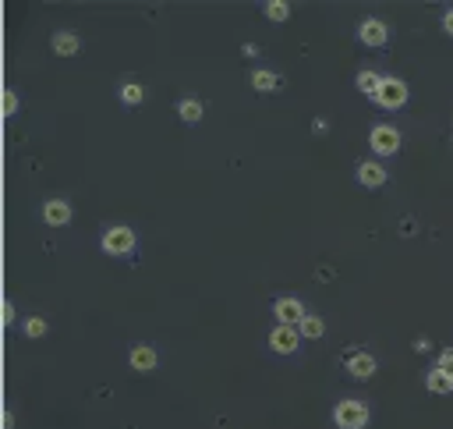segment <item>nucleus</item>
<instances>
[{
	"mask_svg": "<svg viewBox=\"0 0 453 429\" xmlns=\"http://www.w3.org/2000/svg\"><path fill=\"white\" fill-rule=\"evenodd\" d=\"M333 422L340 429H365L368 426V405H361V401H340L333 408Z\"/></svg>",
	"mask_w": 453,
	"mask_h": 429,
	"instance_id": "f257e3e1",
	"label": "nucleus"
},
{
	"mask_svg": "<svg viewBox=\"0 0 453 429\" xmlns=\"http://www.w3.org/2000/svg\"><path fill=\"white\" fill-rule=\"evenodd\" d=\"M131 248H135V231L131 227H110V231L103 235V252L107 256H128Z\"/></svg>",
	"mask_w": 453,
	"mask_h": 429,
	"instance_id": "f03ea898",
	"label": "nucleus"
},
{
	"mask_svg": "<svg viewBox=\"0 0 453 429\" xmlns=\"http://www.w3.org/2000/svg\"><path fill=\"white\" fill-rule=\"evenodd\" d=\"M375 103H379V107H386V110H393V107H404V103H408V86L400 82V79H383L379 92H375Z\"/></svg>",
	"mask_w": 453,
	"mask_h": 429,
	"instance_id": "7ed1b4c3",
	"label": "nucleus"
},
{
	"mask_svg": "<svg viewBox=\"0 0 453 429\" xmlns=\"http://www.w3.org/2000/svg\"><path fill=\"white\" fill-rule=\"evenodd\" d=\"M368 142H372V149H375L379 157H393L397 149H400V135H397V128H390V124H379V128H372Z\"/></svg>",
	"mask_w": 453,
	"mask_h": 429,
	"instance_id": "20e7f679",
	"label": "nucleus"
},
{
	"mask_svg": "<svg viewBox=\"0 0 453 429\" xmlns=\"http://www.w3.org/2000/svg\"><path fill=\"white\" fill-rule=\"evenodd\" d=\"M297 341H301L297 326H284V323L269 334V348L280 351V355H291V351H297Z\"/></svg>",
	"mask_w": 453,
	"mask_h": 429,
	"instance_id": "39448f33",
	"label": "nucleus"
},
{
	"mask_svg": "<svg viewBox=\"0 0 453 429\" xmlns=\"http://www.w3.org/2000/svg\"><path fill=\"white\" fill-rule=\"evenodd\" d=\"M276 319H280L284 326H297L301 319H305L308 312H305V306H301V301L297 298H280V301H276Z\"/></svg>",
	"mask_w": 453,
	"mask_h": 429,
	"instance_id": "423d86ee",
	"label": "nucleus"
},
{
	"mask_svg": "<svg viewBox=\"0 0 453 429\" xmlns=\"http://www.w3.org/2000/svg\"><path fill=\"white\" fill-rule=\"evenodd\" d=\"M347 372L355 376V380H368V376H375V359L368 351H355V355L347 359Z\"/></svg>",
	"mask_w": 453,
	"mask_h": 429,
	"instance_id": "0eeeda50",
	"label": "nucleus"
},
{
	"mask_svg": "<svg viewBox=\"0 0 453 429\" xmlns=\"http://www.w3.org/2000/svg\"><path fill=\"white\" fill-rule=\"evenodd\" d=\"M43 220H46L50 227H64V223L71 220V206L64 203V199H50V203L43 206Z\"/></svg>",
	"mask_w": 453,
	"mask_h": 429,
	"instance_id": "6e6552de",
	"label": "nucleus"
},
{
	"mask_svg": "<svg viewBox=\"0 0 453 429\" xmlns=\"http://www.w3.org/2000/svg\"><path fill=\"white\" fill-rule=\"evenodd\" d=\"M358 36H361V43H368V46H383L390 32H386V25H383L379 18H368V21H361Z\"/></svg>",
	"mask_w": 453,
	"mask_h": 429,
	"instance_id": "1a4fd4ad",
	"label": "nucleus"
},
{
	"mask_svg": "<svg viewBox=\"0 0 453 429\" xmlns=\"http://www.w3.org/2000/svg\"><path fill=\"white\" fill-rule=\"evenodd\" d=\"M425 387H429L432 394H450V390H453V376H450V372H443V369L436 366V369L425 372Z\"/></svg>",
	"mask_w": 453,
	"mask_h": 429,
	"instance_id": "9d476101",
	"label": "nucleus"
},
{
	"mask_svg": "<svg viewBox=\"0 0 453 429\" xmlns=\"http://www.w3.org/2000/svg\"><path fill=\"white\" fill-rule=\"evenodd\" d=\"M131 369H138V372L156 369V351L149 348V344H138V348H131Z\"/></svg>",
	"mask_w": 453,
	"mask_h": 429,
	"instance_id": "9b49d317",
	"label": "nucleus"
},
{
	"mask_svg": "<svg viewBox=\"0 0 453 429\" xmlns=\"http://www.w3.org/2000/svg\"><path fill=\"white\" fill-rule=\"evenodd\" d=\"M358 181H361L365 188H379V185L386 181V170H383L379 163H361V167H358Z\"/></svg>",
	"mask_w": 453,
	"mask_h": 429,
	"instance_id": "f8f14e48",
	"label": "nucleus"
},
{
	"mask_svg": "<svg viewBox=\"0 0 453 429\" xmlns=\"http://www.w3.org/2000/svg\"><path fill=\"white\" fill-rule=\"evenodd\" d=\"M54 50H57L61 57L78 54V36H74V32H57V36H54Z\"/></svg>",
	"mask_w": 453,
	"mask_h": 429,
	"instance_id": "ddd939ff",
	"label": "nucleus"
},
{
	"mask_svg": "<svg viewBox=\"0 0 453 429\" xmlns=\"http://www.w3.org/2000/svg\"><path fill=\"white\" fill-rule=\"evenodd\" d=\"M322 330H326V323L319 316H305V319L297 323V334L301 337H322Z\"/></svg>",
	"mask_w": 453,
	"mask_h": 429,
	"instance_id": "4468645a",
	"label": "nucleus"
},
{
	"mask_svg": "<svg viewBox=\"0 0 453 429\" xmlns=\"http://www.w3.org/2000/svg\"><path fill=\"white\" fill-rule=\"evenodd\" d=\"M178 114H181V121L195 124V121H202V103H198V99H181Z\"/></svg>",
	"mask_w": 453,
	"mask_h": 429,
	"instance_id": "2eb2a0df",
	"label": "nucleus"
},
{
	"mask_svg": "<svg viewBox=\"0 0 453 429\" xmlns=\"http://www.w3.org/2000/svg\"><path fill=\"white\" fill-rule=\"evenodd\" d=\"M251 86H255L259 92H273L276 86H280V79H276L273 71H255V74H251Z\"/></svg>",
	"mask_w": 453,
	"mask_h": 429,
	"instance_id": "dca6fc26",
	"label": "nucleus"
},
{
	"mask_svg": "<svg viewBox=\"0 0 453 429\" xmlns=\"http://www.w3.org/2000/svg\"><path fill=\"white\" fill-rule=\"evenodd\" d=\"M379 86H383V79H379L375 71H361V74H358V89L368 92L372 99H375V92H379Z\"/></svg>",
	"mask_w": 453,
	"mask_h": 429,
	"instance_id": "f3484780",
	"label": "nucleus"
},
{
	"mask_svg": "<svg viewBox=\"0 0 453 429\" xmlns=\"http://www.w3.org/2000/svg\"><path fill=\"white\" fill-rule=\"evenodd\" d=\"M120 99L135 107V103H142V99H145V89H142L138 82H124V86H120Z\"/></svg>",
	"mask_w": 453,
	"mask_h": 429,
	"instance_id": "a211bd4d",
	"label": "nucleus"
},
{
	"mask_svg": "<svg viewBox=\"0 0 453 429\" xmlns=\"http://www.w3.org/2000/svg\"><path fill=\"white\" fill-rule=\"evenodd\" d=\"M266 14L273 21H287L291 18V4H284V0H273V4H266Z\"/></svg>",
	"mask_w": 453,
	"mask_h": 429,
	"instance_id": "6ab92c4d",
	"label": "nucleus"
},
{
	"mask_svg": "<svg viewBox=\"0 0 453 429\" xmlns=\"http://www.w3.org/2000/svg\"><path fill=\"white\" fill-rule=\"evenodd\" d=\"M43 334H46V319H39V316L25 319V337H43Z\"/></svg>",
	"mask_w": 453,
	"mask_h": 429,
	"instance_id": "aec40b11",
	"label": "nucleus"
},
{
	"mask_svg": "<svg viewBox=\"0 0 453 429\" xmlns=\"http://www.w3.org/2000/svg\"><path fill=\"white\" fill-rule=\"evenodd\" d=\"M439 369L453 376V348H446V351H443V355H439Z\"/></svg>",
	"mask_w": 453,
	"mask_h": 429,
	"instance_id": "412c9836",
	"label": "nucleus"
},
{
	"mask_svg": "<svg viewBox=\"0 0 453 429\" xmlns=\"http://www.w3.org/2000/svg\"><path fill=\"white\" fill-rule=\"evenodd\" d=\"M14 110H18V96H14V92H11V89H8V92H4V114H8V117H11V114H14Z\"/></svg>",
	"mask_w": 453,
	"mask_h": 429,
	"instance_id": "4be33fe9",
	"label": "nucleus"
},
{
	"mask_svg": "<svg viewBox=\"0 0 453 429\" xmlns=\"http://www.w3.org/2000/svg\"><path fill=\"white\" fill-rule=\"evenodd\" d=\"M14 323V306L11 301H4V326H11Z\"/></svg>",
	"mask_w": 453,
	"mask_h": 429,
	"instance_id": "5701e85b",
	"label": "nucleus"
},
{
	"mask_svg": "<svg viewBox=\"0 0 453 429\" xmlns=\"http://www.w3.org/2000/svg\"><path fill=\"white\" fill-rule=\"evenodd\" d=\"M443 29L453 36V11H446V18H443Z\"/></svg>",
	"mask_w": 453,
	"mask_h": 429,
	"instance_id": "b1692460",
	"label": "nucleus"
}]
</instances>
